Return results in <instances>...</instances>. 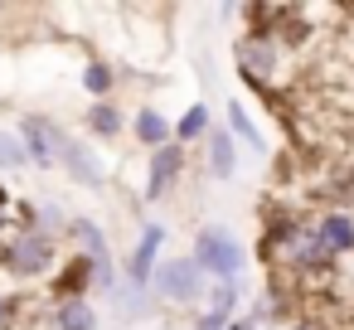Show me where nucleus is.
Segmentation results:
<instances>
[{
  "mask_svg": "<svg viewBox=\"0 0 354 330\" xmlns=\"http://www.w3.org/2000/svg\"><path fill=\"white\" fill-rule=\"evenodd\" d=\"M59 330H97V311L88 296H64L59 301Z\"/></svg>",
  "mask_w": 354,
  "mask_h": 330,
  "instance_id": "nucleus-13",
  "label": "nucleus"
},
{
  "mask_svg": "<svg viewBox=\"0 0 354 330\" xmlns=\"http://www.w3.org/2000/svg\"><path fill=\"white\" fill-rule=\"evenodd\" d=\"M0 165H6V170H25V165H30L20 136H6V131H0Z\"/></svg>",
  "mask_w": 354,
  "mask_h": 330,
  "instance_id": "nucleus-20",
  "label": "nucleus"
},
{
  "mask_svg": "<svg viewBox=\"0 0 354 330\" xmlns=\"http://www.w3.org/2000/svg\"><path fill=\"white\" fill-rule=\"evenodd\" d=\"M136 141H141L146 151H160V146H170V122H165L156 107H141V112H136Z\"/></svg>",
  "mask_w": 354,
  "mask_h": 330,
  "instance_id": "nucleus-12",
  "label": "nucleus"
},
{
  "mask_svg": "<svg viewBox=\"0 0 354 330\" xmlns=\"http://www.w3.org/2000/svg\"><path fill=\"white\" fill-rule=\"evenodd\" d=\"M194 267L204 272V277H214V282H238V272H243V248H238V238L228 233V228H218V223H209V228H199L194 233Z\"/></svg>",
  "mask_w": 354,
  "mask_h": 330,
  "instance_id": "nucleus-2",
  "label": "nucleus"
},
{
  "mask_svg": "<svg viewBox=\"0 0 354 330\" xmlns=\"http://www.w3.org/2000/svg\"><path fill=\"white\" fill-rule=\"evenodd\" d=\"M185 175V151L170 141L160 151H151V170H146V199H165L175 190V180Z\"/></svg>",
  "mask_w": 354,
  "mask_h": 330,
  "instance_id": "nucleus-7",
  "label": "nucleus"
},
{
  "mask_svg": "<svg viewBox=\"0 0 354 330\" xmlns=\"http://www.w3.org/2000/svg\"><path fill=\"white\" fill-rule=\"evenodd\" d=\"M68 238L78 248L83 262H93V286L97 291H112L117 286V272H112V253H107V238L93 219H68Z\"/></svg>",
  "mask_w": 354,
  "mask_h": 330,
  "instance_id": "nucleus-4",
  "label": "nucleus"
},
{
  "mask_svg": "<svg viewBox=\"0 0 354 330\" xmlns=\"http://www.w3.org/2000/svg\"><path fill=\"white\" fill-rule=\"evenodd\" d=\"M233 320H223V315H214V311H204L199 320H194V330H228Z\"/></svg>",
  "mask_w": 354,
  "mask_h": 330,
  "instance_id": "nucleus-21",
  "label": "nucleus"
},
{
  "mask_svg": "<svg viewBox=\"0 0 354 330\" xmlns=\"http://www.w3.org/2000/svg\"><path fill=\"white\" fill-rule=\"evenodd\" d=\"M0 262L10 277H49L59 267V243L44 228H20L0 243Z\"/></svg>",
  "mask_w": 354,
  "mask_h": 330,
  "instance_id": "nucleus-1",
  "label": "nucleus"
},
{
  "mask_svg": "<svg viewBox=\"0 0 354 330\" xmlns=\"http://www.w3.org/2000/svg\"><path fill=\"white\" fill-rule=\"evenodd\" d=\"M344 199H349V209H354V170L344 175Z\"/></svg>",
  "mask_w": 354,
  "mask_h": 330,
  "instance_id": "nucleus-23",
  "label": "nucleus"
},
{
  "mask_svg": "<svg viewBox=\"0 0 354 330\" xmlns=\"http://www.w3.org/2000/svg\"><path fill=\"white\" fill-rule=\"evenodd\" d=\"M228 330H257V325H252V320H233Z\"/></svg>",
  "mask_w": 354,
  "mask_h": 330,
  "instance_id": "nucleus-24",
  "label": "nucleus"
},
{
  "mask_svg": "<svg viewBox=\"0 0 354 330\" xmlns=\"http://www.w3.org/2000/svg\"><path fill=\"white\" fill-rule=\"evenodd\" d=\"M238 301H243V286H238V282H214V291H209V311H214V315L233 320Z\"/></svg>",
  "mask_w": 354,
  "mask_h": 330,
  "instance_id": "nucleus-18",
  "label": "nucleus"
},
{
  "mask_svg": "<svg viewBox=\"0 0 354 330\" xmlns=\"http://www.w3.org/2000/svg\"><path fill=\"white\" fill-rule=\"evenodd\" d=\"M88 131L102 136V141H117V136H122V107H112V102H93V107H88Z\"/></svg>",
  "mask_w": 354,
  "mask_h": 330,
  "instance_id": "nucleus-14",
  "label": "nucleus"
},
{
  "mask_svg": "<svg viewBox=\"0 0 354 330\" xmlns=\"http://www.w3.org/2000/svg\"><path fill=\"white\" fill-rule=\"evenodd\" d=\"M112 296H117V306H122V320H141V315H146V296H151L146 286H131V282L122 277V282L112 286Z\"/></svg>",
  "mask_w": 354,
  "mask_h": 330,
  "instance_id": "nucleus-16",
  "label": "nucleus"
},
{
  "mask_svg": "<svg viewBox=\"0 0 354 330\" xmlns=\"http://www.w3.org/2000/svg\"><path fill=\"white\" fill-rule=\"evenodd\" d=\"M6 325H10V296L0 291V330H6Z\"/></svg>",
  "mask_w": 354,
  "mask_h": 330,
  "instance_id": "nucleus-22",
  "label": "nucleus"
},
{
  "mask_svg": "<svg viewBox=\"0 0 354 330\" xmlns=\"http://www.w3.org/2000/svg\"><path fill=\"white\" fill-rule=\"evenodd\" d=\"M165 248V228L160 223H146L141 228V243H136V253H131V262H127V282L131 286H146L151 291V272H156V253Z\"/></svg>",
  "mask_w": 354,
  "mask_h": 330,
  "instance_id": "nucleus-8",
  "label": "nucleus"
},
{
  "mask_svg": "<svg viewBox=\"0 0 354 330\" xmlns=\"http://www.w3.org/2000/svg\"><path fill=\"white\" fill-rule=\"evenodd\" d=\"M20 146H25L30 165H39V170H54V165H59V156H54V122H44V117H25V127H20Z\"/></svg>",
  "mask_w": 354,
  "mask_h": 330,
  "instance_id": "nucleus-9",
  "label": "nucleus"
},
{
  "mask_svg": "<svg viewBox=\"0 0 354 330\" xmlns=\"http://www.w3.org/2000/svg\"><path fill=\"white\" fill-rule=\"evenodd\" d=\"M310 233H315V243H320V253H325L330 262L344 257V253H354V214H349V209L320 214V219L310 223Z\"/></svg>",
  "mask_w": 354,
  "mask_h": 330,
  "instance_id": "nucleus-6",
  "label": "nucleus"
},
{
  "mask_svg": "<svg viewBox=\"0 0 354 330\" xmlns=\"http://www.w3.org/2000/svg\"><path fill=\"white\" fill-rule=\"evenodd\" d=\"M291 330H320V325H310V320H301V325H291Z\"/></svg>",
  "mask_w": 354,
  "mask_h": 330,
  "instance_id": "nucleus-25",
  "label": "nucleus"
},
{
  "mask_svg": "<svg viewBox=\"0 0 354 330\" xmlns=\"http://www.w3.org/2000/svg\"><path fill=\"white\" fill-rule=\"evenodd\" d=\"M204 141H209V175H214V180H233V170H238V146H233L228 127L209 131Z\"/></svg>",
  "mask_w": 354,
  "mask_h": 330,
  "instance_id": "nucleus-10",
  "label": "nucleus"
},
{
  "mask_svg": "<svg viewBox=\"0 0 354 330\" xmlns=\"http://www.w3.org/2000/svg\"><path fill=\"white\" fill-rule=\"evenodd\" d=\"M151 296L175 301V306H194L204 296V272L194 267V257H170L151 272Z\"/></svg>",
  "mask_w": 354,
  "mask_h": 330,
  "instance_id": "nucleus-3",
  "label": "nucleus"
},
{
  "mask_svg": "<svg viewBox=\"0 0 354 330\" xmlns=\"http://www.w3.org/2000/svg\"><path fill=\"white\" fill-rule=\"evenodd\" d=\"M238 59H243V73H252V78H267V73L277 68L272 39H243V44H238Z\"/></svg>",
  "mask_w": 354,
  "mask_h": 330,
  "instance_id": "nucleus-11",
  "label": "nucleus"
},
{
  "mask_svg": "<svg viewBox=\"0 0 354 330\" xmlns=\"http://www.w3.org/2000/svg\"><path fill=\"white\" fill-rule=\"evenodd\" d=\"M228 136H238V141H248L252 151H267V141H262V131L252 127V117L238 107V102H228Z\"/></svg>",
  "mask_w": 354,
  "mask_h": 330,
  "instance_id": "nucleus-17",
  "label": "nucleus"
},
{
  "mask_svg": "<svg viewBox=\"0 0 354 330\" xmlns=\"http://www.w3.org/2000/svg\"><path fill=\"white\" fill-rule=\"evenodd\" d=\"M83 88L102 102V98L117 88V68H112V64H88V68H83Z\"/></svg>",
  "mask_w": 354,
  "mask_h": 330,
  "instance_id": "nucleus-19",
  "label": "nucleus"
},
{
  "mask_svg": "<svg viewBox=\"0 0 354 330\" xmlns=\"http://www.w3.org/2000/svg\"><path fill=\"white\" fill-rule=\"evenodd\" d=\"M54 156H59V165H64L78 185H88V190H102V185H107V165H102L78 136H68L64 127H54Z\"/></svg>",
  "mask_w": 354,
  "mask_h": 330,
  "instance_id": "nucleus-5",
  "label": "nucleus"
},
{
  "mask_svg": "<svg viewBox=\"0 0 354 330\" xmlns=\"http://www.w3.org/2000/svg\"><path fill=\"white\" fill-rule=\"evenodd\" d=\"M214 127H209V107L204 102H194L185 117H180V127H175V146H185V141H199V136H209Z\"/></svg>",
  "mask_w": 354,
  "mask_h": 330,
  "instance_id": "nucleus-15",
  "label": "nucleus"
}]
</instances>
